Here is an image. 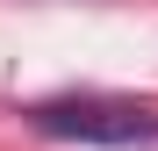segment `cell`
<instances>
[{
    "label": "cell",
    "mask_w": 158,
    "mask_h": 151,
    "mask_svg": "<svg viewBox=\"0 0 158 151\" xmlns=\"http://www.w3.org/2000/svg\"><path fill=\"white\" fill-rule=\"evenodd\" d=\"M29 122L43 137L65 144H158V108H137V101H43L29 108Z\"/></svg>",
    "instance_id": "6da1fadb"
}]
</instances>
